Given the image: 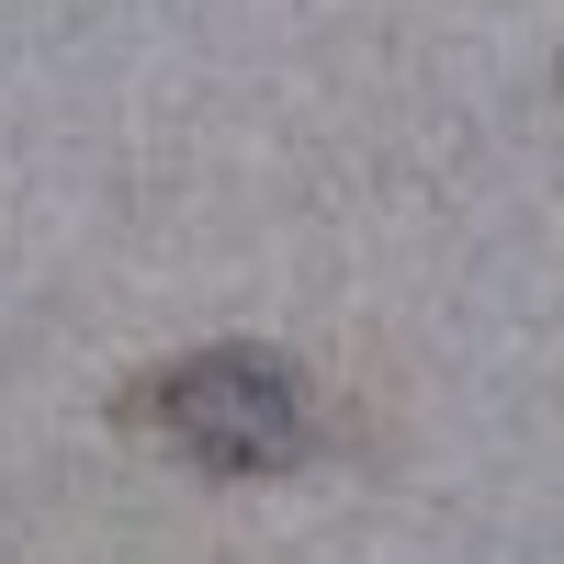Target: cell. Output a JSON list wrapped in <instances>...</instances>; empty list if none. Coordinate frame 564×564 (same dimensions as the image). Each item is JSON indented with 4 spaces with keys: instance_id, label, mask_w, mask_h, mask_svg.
I'll return each mask as SVG.
<instances>
[{
    "instance_id": "obj_1",
    "label": "cell",
    "mask_w": 564,
    "mask_h": 564,
    "mask_svg": "<svg viewBox=\"0 0 564 564\" xmlns=\"http://www.w3.org/2000/svg\"><path fill=\"white\" fill-rule=\"evenodd\" d=\"M124 417L148 441H170L193 475H294L316 441V406L271 350H193V361L148 372L124 395Z\"/></svg>"
}]
</instances>
